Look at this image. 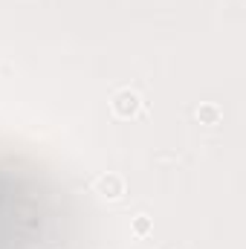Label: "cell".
Returning <instances> with one entry per match:
<instances>
[{"mask_svg": "<svg viewBox=\"0 0 246 249\" xmlns=\"http://www.w3.org/2000/svg\"><path fill=\"white\" fill-rule=\"evenodd\" d=\"M110 113H113L116 119H122V122L136 119V116L142 113V96H139L136 90H130V87L116 90L113 99H110Z\"/></svg>", "mask_w": 246, "mask_h": 249, "instance_id": "cell-1", "label": "cell"}, {"mask_svg": "<svg viewBox=\"0 0 246 249\" xmlns=\"http://www.w3.org/2000/svg\"><path fill=\"white\" fill-rule=\"evenodd\" d=\"M96 194L102 197V200H107V203H116V200H122L127 186H124V177L122 174H113V171H107V174H99L96 177Z\"/></svg>", "mask_w": 246, "mask_h": 249, "instance_id": "cell-2", "label": "cell"}, {"mask_svg": "<svg viewBox=\"0 0 246 249\" xmlns=\"http://www.w3.org/2000/svg\"><path fill=\"white\" fill-rule=\"evenodd\" d=\"M197 119H200V124H220L223 110H220V105L206 102V105H200V107H197Z\"/></svg>", "mask_w": 246, "mask_h": 249, "instance_id": "cell-3", "label": "cell"}, {"mask_svg": "<svg viewBox=\"0 0 246 249\" xmlns=\"http://www.w3.org/2000/svg\"><path fill=\"white\" fill-rule=\"evenodd\" d=\"M130 232H133L136 238L151 235V217H148V214H136V217H133V223H130Z\"/></svg>", "mask_w": 246, "mask_h": 249, "instance_id": "cell-4", "label": "cell"}]
</instances>
